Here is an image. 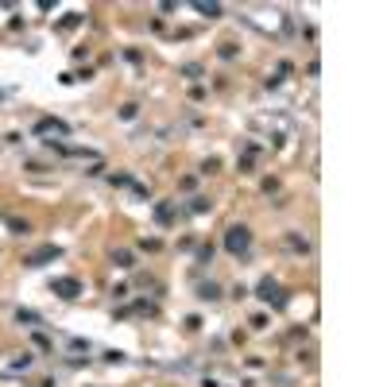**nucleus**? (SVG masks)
Masks as SVG:
<instances>
[{"instance_id":"1","label":"nucleus","mask_w":387,"mask_h":387,"mask_svg":"<svg viewBox=\"0 0 387 387\" xmlns=\"http://www.w3.org/2000/svg\"><path fill=\"white\" fill-rule=\"evenodd\" d=\"M228 252L240 256V252H248V244H252V236H248V228H228Z\"/></svg>"},{"instance_id":"2","label":"nucleus","mask_w":387,"mask_h":387,"mask_svg":"<svg viewBox=\"0 0 387 387\" xmlns=\"http://www.w3.org/2000/svg\"><path fill=\"white\" fill-rule=\"evenodd\" d=\"M54 290H58L62 298H78V290H82V283H78V279H58V283H54Z\"/></svg>"},{"instance_id":"3","label":"nucleus","mask_w":387,"mask_h":387,"mask_svg":"<svg viewBox=\"0 0 387 387\" xmlns=\"http://www.w3.org/2000/svg\"><path fill=\"white\" fill-rule=\"evenodd\" d=\"M275 294H279V286L271 283V279H264V283H260V298H268V302H271Z\"/></svg>"},{"instance_id":"4","label":"nucleus","mask_w":387,"mask_h":387,"mask_svg":"<svg viewBox=\"0 0 387 387\" xmlns=\"http://www.w3.org/2000/svg\"><path fill=\"white\" fill-rule=\"evenodd\" d=\"M198 12H206V16H221V8H217V4H198Z\"/></svg>"}]
</instances>
